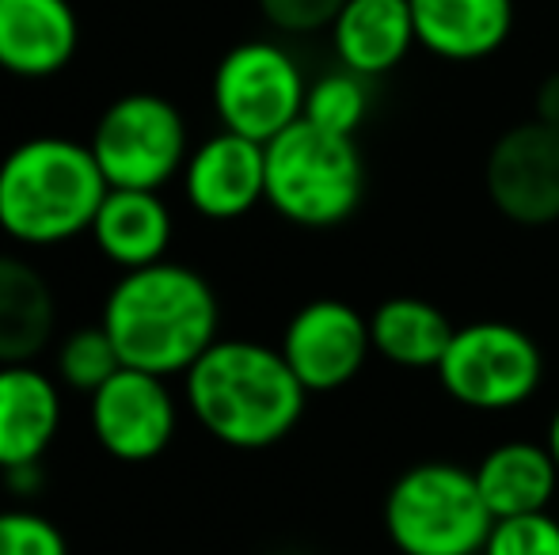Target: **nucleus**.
<instances>
[{
  "label": "nucleus",
  "mask_w": 559,
  "mask_h": 555,
  "mask_svg": "<svg viewBox=\"0 0 559 555\" xmlns=\"http://www.w3.org/2000/svg\"><path fill=\"white\" fill-rule=\"evenodd\" d=\"M61 381L38 365H0V472L38 464L61 434Z\"/></svg>",
  "instance_id": "4468645a"
},
{
  "label": "nucleus",
  "mask_w": 559,
  "mask_h": 555,
  "mask_svg": "<svg viewBox=\"0 0 559 555\" xmlns=\"http://www.w3.org/2000/svg\"><path fill=\"white\" fill-rule=\"evenodd\" d=\"M58 331V297L35 263L0 255V365L35 362Z\"/></svg>",
  "instance_id": "a211bd4d"
},
{
  "label": "nucleus",
  "mask_w": 559,
  "mask_h": 555,
  "mask_svg": "<svg viewBox=\"0 0 559 555\" xmlns=\"http://www.w3.org/2000/svg\"><path fill=\"white\" fill-rule=\"evenodd\" d=\"M369 114V81L350 69L338 65L335 73H324L305 92V122L328 130L338 137H354Z\"/></svg>",
  "instance_id": "412c9836"
},
{
  "label": "nucleus",
  "mask_w": 559,
  "mask_h": 555,
  "mask_svg": "<svg viewBox=\"0 0 559 555\" xmlns=\"http://www.w3.org/2000/svg\"><path fill=\"white\" fill-rule=\"evenodd\" d=\"M179 179L194 214L206 221H236L266 202V148L222 130L191 148Z\"/></svg>",
  "instance_id": "f8f14e48"
},
{
  "label": "nucleus",
  "mask_w": 559,
  "mask_h": 555,
  "mask_svg": "<svg viewBox=\"0 0 559 555\" xmlns=\"http://www.w3.org/2000/svg\"><path fill=\"white\" fill-rule=\"evenodd\" d=\"M99 171L111 186L126 191H160L191 156L187 119L171 99L156 92H130L107 104L88 137Z\"/></svg>",
  "instance_id": "0eeeda50"
},
{
  "label": "nucleus",
  "mask_w": 559,
  "mask_h": 555,
  "mask_svg": "<svg viewBox=\"0 0 559 555\" xmlns=\"http://www.w3.org/2000/svg\"><path fill=\"white\" fill-rule=\"evenodd\" d=\"M537 119L559 130V69L540 81V88H537Z\"/></svg>",
  "instance_id": "bb28decb"
},
{
  "label": "nucleus",
  "mask_w": 559,
  "mask_h": 555,
  "mask_svg": "<svg viewBox=\"0 0 559 555\" xmlns=\"http://www.w3.org/2000/svg\"><path fill=\"white\" fill-rule=\"evenodd\" d=\"M491 206L522 229L559 221V130L540 119L518 122L495 137L484 164Z\"/></svg>",
  "instance_id": "1a4fd4ad"
},
{
  "label": "nucleus",
  "mask_w": 559,
  "mask_h": 555,
  "mask_svg": "<svg viewBox=\"0 0 559 555\" xmlns=\"http://www.w3.org/2000/svg\"><path fill=\"white\" fill-rule=\"evenodd\" d=\"M88 237L107 263H115L122 270H138L168 260L176 221H171V209L160 198V191L111 186Z\"/></svg>",
  "instance_id": "f3484780"
},
{
  "label": "nucleus",
  "mask_w": 559,
  "mask_h": 555,
  "mask_svg": "<svg viewBox=\"0 0 559 555\" xmlns=\"http://www.w3.org/2000/svg\"><path fill=\"white\" fill-rule=\"evenodd\" d=\"M88 422L107 457L122 464H148L176 442L179 403L168 377L122 365L104 388L88 396Z\"/></svg>",
  "instance_id": "9d476101"
},
{
  "label": "nucleus",
  "mask_w": 559,
  "mask_h": 555,
  "mask_svg": "<svg viewBox=\"0 0 559 555\" xmlns=\"http://www.w3.org/2000/svg\"><path fill=\"white\" fill-rule=\"evenodd\" d=\"M0 555H69V541L46 514L27 506L0 510Z\"/></svg>",
  "instance_id": "b1692460"
},
{
  "label": "nucleus",
  "mask_w": 559,
  "mask_h": 555,
  "mask_svg": "<svg viewBox=\"0 0 559 555\" xmlns=\"http://www.w3.org/2000/svg\"><path fill=\"white\" fill-rule=\"evenodd\" d=\"M81 46L69 0H0V69L20 81L58 76Z\"/></svg>",
  "instance_id": "ddd939ff"
},
{
  "label": "nucleus",
  "mask_w": 559,
  "mask_h": 555,
  "mask_svg": "<svg viewBox=\"0 0 559 555\" xmlns=\"http://www.w3.org/2000/svg\"><path fill=\"white\" fill-rule=\"evenodd\" d=\"M4 475V487L12 491V495H23V498H35L38 491H43L46 483V472H43V460L38 464H23V468H8Z\"/></svg>",
  "instance_id": "a878e982"
},
{
  "label": "nucleus",
  "mask_w": 559,
  "mask_h": 555,
  "mask_svg": "<svg viewBox=\"0 0 559 555\" xmlns=\"http://www.w3.org/2000/svg\"><path fill=\"white\" fill-rule=\"evenodd\" d=\"M453 331L445 312L423 297H389L369 316L373 354L400 370H438Z\"/></svg>",
  "instance_id": "aec40b11"
},
{
  "label": "nucleus",
  "mask_w": 559,
  "mask_h": 555,
  "mask_svg": "<svg viewBox=\"0 0 559 555\" xmlns=\"http://www.w3.org/2000/svg\"><path fill=\"white\" fill-rule=\"evenodd\" d=\"M278 350L305 393H338L358 377L366 358L373 354L369 316H361L346 301L320 297L289 316Z\"/></svg>",
  "instance_id": "9b49d317"
},
{
  "label": "nucleus",
  "mask_w": 559,
  "mask_h": 555,
  "mask_svg": "<svg viewBox=\"0 0 559 555\" xmlns=\"http://www.w3.org/2000/svg\"><path fill=\"white\" fill-rule=\"evenodd\" d=\"M381 518L400 555H479L495 526L476 472L453 460L404 468L384 495Z\"/></svg>",
  "instance_id": "39448f33"
},
{
  "label": "nucleus",
  "mask_w": 559,
  "mask_h": 555,
  "mask_svg": "<svg viewBox=\"0 0 559 555\" xmlns=\"http://www.w3.org/2000/svg\"><path fill=\"white\" fill-rule=\"evenodd\" d=\"M305 385L278 347L217 339L183 373V403L214 442L259 453L286 442L305 415Z\"/></svg>",
  "instance_id": "f03ea898"
},
{
  "label": "nucleus",
  "mask_w": 559,
  "mask_h": 555,
  "mask_svg": "<svg viewBox=\"0 0 559 555\" xmlns=\"http://www.w3.org/2000/svg\"><path fill=\"white\" fill-rule=\"evenodd\" d=\"M111 183L84 141L38 134L0 160V232L23 248H58L92 232Z\"/></svg>",
  "instance_id": "7ed1b4c3"
},
{
  "label": "nucleus",
  "mask_w": 559,
  "mask_h": 555,
  "mask_svg": "<svg viewBox=\"0 0 559 555\" xmlns=\"http://www.w3.org/2000/svg\"><path fill=\"white\" fill-rule=\"evenodd\" d=\"M255 4L263 20L282 35H317V31H332L346 0H255Z\"/></svg>",
  "instance_id": "393cba45"
},
{
  "label": "nucleus",
  "mask_w": 559,
  "mask_h": 555,
  "mask_svg": "<svg viewBox=\"0 0 559 555\" xmlns=\"http://www.w3.org/2000/svg\"><path fill=\"white\" fill-rule=\"evenodd\" d=\"M305 92H309V81L297 58L286 46L266 43V38L233 46L217 61L214 84H210L222 130H233L259 145H266L301 119Z\"/></svg>",
  "instance_id": "6e6552de"
},
{
  "label": "nucleus",
  "mask_w": 559,
  "mask_h": 555,
  "mask_svg": "<svg viewBox=\"0 0 559 555\" xmlns=\"http://www.w3.org/2000/svg\"><path fill=\"white\" fill-rule=\"evenodd\" d=\"M479 555H559V518L548 510L499 518Z\"/></svg>",
  "instance_id": "5701e85b"
},
{
  "label": "nucleus",
  "mask_w": 559,
  "mask_h": 555,
  "mask_svg": "<svg viewBox=\"0 0 559 555\" xmlns=\"http://www.w3.org/2000/svg\"><path fill=\"white\" fill-rule=\"evenodd\" d=\"M266 206L297 229H335L350 221L366 194V164L354 137L297 119L266 141Z\"/></svg>",
  "instance_id": "20e7f679"
},
{
  "label": "nucleus",
  "mask_w": 559,
  "mask_h": 555,
  "mask_svg": "<svg viewBox=\"0 0 559 555\" xmlns=\"http://www.w3.org/2000/svg\"><path fill=\"white\" fill-rule=\"evenodd\" d=\"M415 38L442 61H484L514 31V0H412Z\"/></svg>",
  "instance_id": "dca6fc26"
},
{
  "label": "nucleus",
  "mask_w": 559,
  "mask_h": 555,
  "mask_svg": "<svg viewBox=\"0 0 559 555\" xmlns=\"http://www.w3.org/2000/svg\"><path fill=\"white\" fill-rule=\"evenodd\" d=\"M472 472L495 521L548 510L559 491V468L545 442H502Z\"/></svg>",
  "instance_id": "6ab92c4d"
},
{
  "label": "nucleus",
  "mask_w": 559,
  "mask_h": 555,
  "mask_svg": "<svg viewBox=\"0 0 559 555\" xmlns=\"http://www.w3.org/2000/svg\"><path fill=\"white\" fill-rule=\"evenodd\" d=\"M438 381L445 396L479 415H502L537 396L545 381V354L537 339L507 319H476L449 339Z\"/></svg>",
  "instance_id": "423d86ee"
},
{
  "label": "nucleus",
  "mask_w": 559,
  "mask_h": 555,
  "mask_svg": "<svg viewBox=\"0 0 559 555\" xmlns=\"http://www.w3.org/2000/svg\"><path fill=\"white\" fill-rule=\"evenodd\" d=\"M118 370H122V358H118L104 324L69 331L66 339L58 342V354H53V377L66 388H73V393L92 396L96 388H104Z\"/></svg>",
  "instance_id": "4be33fe9"
},
{
  "label": "nucleus",
  "mask_w": 559,
  "mask_h": 555,
  "mask_svg": "<svg viewBox=\"0 0 559 555\" xmlns=\"http://www.w3.org/2000/svg\"><path fill=\"white\" fill-rule=\"evenodd\" d=\"M545 445H548V453H552V460H556V468H559V408H556V415L548 419V434H545Z\"/></svg>",
  "instance_id": "cd10ccee"
},
{
  "label": "nucleus",
  "mask_w": 559,
  "mask_h": 555,
  "mask_svg": "<svg viewBox=\"0 0 559 555\" xmlns=\"http://www.w3.org/2000/svg\"><path fill=\"white\" fill-rule=\"evenodd\" d=\"M328 35L338 65L366 81L404 65L407 53L419 46L412 0H346Z\"/></svg>",
  "instance_id": "2eb2a0df"
},
{
  "label": "nucleus",
  "mask_w": 559,
  "mask_h": 555,
  "mask_svg": "<svg viewBox=\"0 0 559 555\" xmlns=\"http://www.w3.org/2000/svg\"><path fill=\"white\" fill-rule=\"evenodd\" d=\"M99 324L111 335L122 365L156 377H183L222 339V304L210 278L160 260L153 267L122 270Z\"/></svg>",
  "instance_id": "f257e3e1"
}]
</instances>
